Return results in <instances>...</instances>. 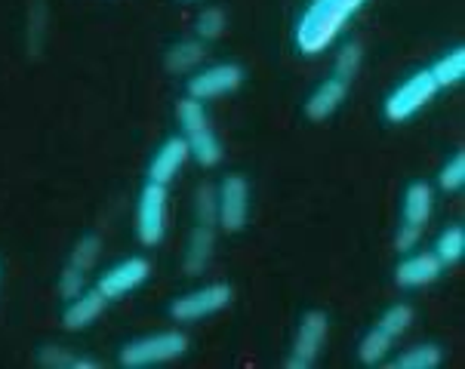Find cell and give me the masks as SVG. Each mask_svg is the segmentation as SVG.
Listing matches in <instances>:
<instances>
[{"label":"cell","mask_w":465,"mask_h":369,"mask_svg":"<svg viewBox=\"0 0 465 369\" xmlns=\"http://www.w3.org/2000/svg\"><path fill=\"white\" fill-rule=\"evenodd\" d=\"M167 231V185L145 182L136 207V234L145 247H157Z\"/></svg>","instance_id":"obj_5"},{"label":"cell","mask_w":465,"mask_h":369,"mask_svg":"<svg viewBox=\"0 0 465 369\" xmlns=\"http://www.w3.org/2000/svg\"><path fill=\"white\" fill-rule=\"evenodd\" d=\"M361 62H364V46H361L358 41H349V44L342 46V50L336 53L333 74L339 77V81L351 83L354 77H358V72H361Z\"/></svg>","instance_id":"obj_22"},{"label":"cell","mask_w":465,"mask_h":369,"mask_svg":"<svg viewBox=\"0 0 465 369\" xmlns=\"http://www.w3.org/2000/svg\"><path fill=\"white\" fill-rule=\"evenodd\" d=\"M185 351H188V335L179 333V329H167V333H154L145 335V339L124 345L117 364L127 369H145L157 364H170V360L183 357Z\"/></svg>","instance_id":"obj_3"},{"label":"cell","mask_w":465,"mask_h":369,"mask_svg":"<svg viewBox=\"0 0 465 369\" xmlns=\"http://www.w3.org/2000/svg\"><path fill=\"white\" fill-rule=\"evenodd\" d=\"M345 96H349V83L339 81V77L333 74V77H327L324 83L314 86V92H312L309 99H305L302 112H305V117H309V121L321 123V121L333 117L339 108H342Z\"/></svg>","instance_id":"obj_12"},{"label":"cell","mask_w":465,"mask_h":369,"mask_svg":"<svg viewBox=\"0 0 465 369\" xmlns=\"http://www.w3.org/2000/svg\"><path fill=\"white\" fill-rule=\"evenodd\" d=\"M216 209H219L216 185H201L198 188V198H194V213H198V225H216Z\"/></svg>","instance_id":"obj_27"},{"label":"cell","mask_w":465,"mask_h":369,"mask_svg":"<svg viewBox=\"0 0 465 369\" xmlns=\"http://www.w3.org/2000/svg\"><path fill=\"white\" fill-rule=\"evenodd\" d=\"M219 209H216V225L225 234H238L247 228L250 218V182L243 176H225L223 185L216 188Z\"/></svg>","instance_id":"obj_6"},{"label":"cell","mask_w":465,"mask_h":369,"mask_svg":"<svg viewBox=\"0 0 465 369\" xmlns=\"http://www.w3.org/2000/svg\"><path fill=\"white\" fill-rule=\"evenodd\" d=\"M431 253L440 258V265H444V268H447V265L460 262V258L465 256V228L453 225V228H447V231H440Z\"/></svg>","instance_id":"obj_21"},{"label":"cell","mask_w":465,"mask_h":369,"mask_svg":"<svg viewBox=\"0 0 465 369\" xmlns=\"http://www.w3.org/2000/svg\"><path fill=\"white\" fill-rule=\"evenodd\" d=\"M241 83H243V68L234 65V62H219V65L201 68V72H194L188 77L185 92L198 102H210V99L234 92Z\"/></svg>","instance_id":"obj_8"},{"label":"cell","mask_w":465,"mask_h":369,"mask_svg":"<svg viewBox=\"0 0 465 369\" xmlns=\"http://www.w3.org/2000/svg\"><path fill=\"white\" fill-rule=\"evenodd\" d=\"M188 145L183 136H170L167 142L157 148V154L152 157V167H148V182H161L170 185L176 179V172L185 167L188 160Z\"/></svg>","instance_id":"obj_13"},{"label":"cell","mask_w":465,"mask_h":369,"mask_svg":"<svg viewBox=\"0 0 465 369\" xmlns=\"http://www.w3.org/2000/svg\"><path fill=\"white\" fill-rule=\"evenodd\" d=\"M336 4H342V10L349 13V15H354V13L361 10V6L367 4V0H336Z\"/></svg>","instance_id":"obj_31"},{"label":"cell","mask_w":465,"mask_h":369,"mask_svg":"<svg viewBox=\"0 0 465 369\" xmlns=\"http://www.w3.org/2000/svg\"><path fill=\"white\" fill-rule=\"evenodd\" d=\"M148 277H152V262L145 256H130L124 262H117L114 268H108L105 274H99L96 289L112 302V298H121L133 293V289H139Z\"/></svg>","instance_id":"obj_10"},{"label":"cell","mask_w":465,"mask_h":369,"mask_svg":"<svg viewBox=\"0 0 465 369\" xmlns=\"http://www.w3.org/2000/svg\"><path fill=\"white\" fill-rule=\"evenodd\" d=\"M213 249H216V225H198L188 238L183 268L185 274H201L210 265Z\"/></svg>","instance_id":"obj_16"},{"label":"cell","mask_w":465,"mask_h":369,"mask_svg":"<svg viewBox=\"0 0 465 369\" xmlns=\"http://www.w3.org/2000/svg\"><path fill=\"white\" fill-rule=\"evenodd\" d=\"M41 364L53 369H71L74 366V357H71L65 348H59V345H46L41 351Z\"/></svg>","instance_id":"obj_30"},{"label":"cell","mask_w":465,"mask_h":369,"mask_svg":"<svg viewBox=\"0 0 465 369\" xmlns=\"http://www.w3.org/2000/svg\"><path fill=\"white\" fill-rule=\"evenodd\" d=\"M225 25H228L225 13L219 10V6H210V10H201L198 22H194V31H198V41L210 44L225 34Z\"/></svg>","instance_id":"obj_24"},{"label":"cell","mask_w":465,"mask_h":369,"mask_svg":"<svg viewBox=\"0 0 465 369\" xmlns=\"http://www.w3.org/2000/svg\"><path fill=\"white\" fill-rule=\"evenodd\" d=\"M440 364H444V351L431 342L407 348L404 354H398V360H391L395 369H438Z\"/></svg>","instance_id":"obj_19"},{"label":"cell","mask_w":465,"mask_h":369,"mask_svg":"<svg viewBox=\"0 0 465 369\" xmlns=\"http://www.w3.org/2000/svg\"><path fill=\"white\" fill-rule=\"evenodd\" d=\"M440 274H444V265H440V258L431 253V249H425V253H413V249H410V256L404 262H398V268H395V284L404 289L429 286V284H435Z\"/></svg>","instance_id":"obj_11"},{"label":"cell","mask_w":465,"mask_h":369,"mask_svg":"<svg viewBox=\"0 0 465 369\" xmlns=\"http://www.w3.org/2000/svg\"><path fill=\"white\" fill-rule=\"evenodd\" d=\"M391 345H395V339H391V335L385 333V329L373 326L370 333H364V339H361V345H358V360H361L364 366L382 364V360L389 357Z\"/></svg>","instance_id":"obj_20"},{"label":"cell","mask_w":465,"mask_h":369,"mask_svg":"<svg viewBox=\"0 0 465 369\" xmlns=\"http://www.w3.org/2000/svg\"><path fill=\"white\" fill-rule=\"evenodd\" d=\"M349 19L351 15L345 13L342 4H336V0H312L296 22V31H293L296 50L302 53V56H321V53L336 41L339 31H342V25Z\"/></svg>","instance_id":"obj_1"},{"label":"cell","mask_w":465,"mask_h":369,"mask_svg":"<svg viewBox=\"0 0 465 369\" xmlns=\"http://www.w3.org/2000/svg\"><path fill=\"white\" fill-rule=\"evenodd\" d=\"M435 96H438V83H435V77H431L429 68H425V72L410 74L407 81L401 83L389 99H385V121L404 123L413 114H420Z\"/></svg>","instance_id":"obj_4"},{"label":"cell","mask_w":465,"mask_h":369,"mask_svg":"<svg viewBox=\"0 0 465 369\" xmlns=\"http://www.w3.org/2000/svg\"><path fill=\"white\" fill-rule=\"evenodd\" d=\"M431 209H435V191H431L429 182H410L404 191V203H401V218L407 225L425 228L431 218Z\"/></svg>","instance_id":"obj_15"},{"label":"cell","mask_w":465,"mask_h":369,"mask_svg":"<svg viewBox=\"0 0 465 369\" xmlns=\"http://www.w3.org/2000/svg\"><path fill=\"white\" fill-rule=\"evenodd\" d=\"M108 298L99 293V289H84L77 298H71L68 308L62 311V326L68 329V333H81V329L93 326L96 320L102 317V311H105Z\"/></svg>","instance_id":"obj_14"},{"label":"cell","mask_w":465,"mask_h":369,"mask_svg":"<svg viewBox=\"0 0 465 369\" xmlns=\"http://www.w3.org/2000/svg\"><path fill=\"white\" fill-rule=\"evenodd\" d=\"M84 289H86V274L77 271L74 265H65L62 274H59V296L71 302V298H77Z\"/></svg>","instance_id":"obj_28"},{"label":"cell","mask_w":465,"mask_h":369,"mask_svg":"<svg viewBox=\"0 0 465 369\" xmlns=\"http://www.w3.org/2000/svg\"><path fill=\"white\" fill-rule=\"evenodd\" d=\"M203 59H207V46H203V41H179L167 50L163 65H167L170 74H188V72H194Z\"/></svg>","instance_id":"obj_17"},{"label":"cell","mask_w":465,"mask_h":369,"mask_svg":"<svg viewBox=\"0 0 465 369\" xmlns=\"http://www.w3.org/2000/svg\"><path fill=\"white\" fill-rule=\"evenodd\" d=\"M429 72H431V77H435L438 90L462 83V77H465V50H462V46H453L447 56H440L435 65L429 68Z\"/></svg>","instance_id":"obj_18"},{"label":"cell","mask_w":465,"mask_h":369,"mask_svg":"<svg viewBox=\"0 0 465 369\" xmlns=\"http://www.w3.org/2000/svg\"><path fill=\"white\" fill-rule=\"evenodd\" d=\"M420 240H422V228L407 225V222L398 225V234H395V249H398V253H410V249H416V247H420Z\"/></svg>","instance_id":"obj_29"},{"label":"cell","mask_w":465,"mask_h":369,"mask_svg":"<svg viewBox=\"0 0 465 369\" xmlns=\"http://www.w3.org/2000/svg\"><path fill=\"white\" fill-rule=\"evenodd\" d=\"M327 329H330V320L324 311H305L302 320H299L293 354H290L287 366L290 369H312L318 364V354L327 342Z\"/></svg>","instance_id":"obj_9"},{"label":"cell","mask_w":465,"mask_h":369,"mask_svg":"<svg viewBox=\"0 0 465 369\" xmlns=\"http://www.w3.org/2000/svg\"><path fill=\"white\" fill-rule=\"evenodd\" d=\"M465 185V154L460 151V154H453L450 160L440 167V172H438V188L440 191H460V188Z\"/></svg>","instance_id":"obj_26"},{"label":"cell","mask_w":465,"mask_h":369,"mask_svg":"<svg viewBox=\"0 0 465 369\" xmlns=\"http://www.w3.org/2000/svg\"><path fill=\"white\" fill-rule=\"evenodd\" d=\"M410 324H413V308L404 302H398V305H391V308H385L382 311V317H380V329H385V333L391 335V339H398V335H404Z\"/></svg>","instance_id":"obj_25"},{"label":"cell","mask_w":465,"mask_h":369,"mask_svg":"<svg viewBox=\"0 0 465 369\" xmlns=\"http://www.w3.org/2000/svg\"><path fill=\"white\" fill-rule=\"evenodd\" d=\"M99 256H102V240L96 238V234H84V238L74 243V249H71L68 265H74L77 271L86 274V271L96 268Z\"/></svg>","instance_id":"obj_23"},{"label":"cell","mask_w":465,"mask_h":369,"mask_svg":"<svg viewBox=\"0 0 465 369\" xmlns=\"http://www.w3.org/2000/svg\"><path fill=\"white\" fill-rule=\"evenodd\" d=\"M232 286L228 284H210L203 289H194V293H185L179 296L176 302L170 305V317L176 324H194V320H203V317H213L223 308L232 305Z\"/></svg>","instance_id":"obj_7"},{"label":"cell","mask_w":465,"mask_h":369,"mask_svg":"<svg viewBox=\"0 0 465 369\" xmlns=\"http://www.w3.org/2000/svg\"><path fill=\"white\" fill-rule=\"evenodd\" d=\"M179 127H183V139L188 145V154L201 163V167H219L223 163V142H219L216 130L210 127V117L203 112V102L185 96L176 105Z\"/></svg>","instance_id":"obj_2"}]
</instances>
